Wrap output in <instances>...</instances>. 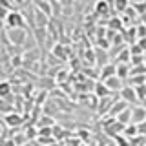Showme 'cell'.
<instances>
[{"instance_id": "6da1fadb", "label": "cell", "mask_w": 146, "mask_h": 146, "mask_svg": "<svg viewBox=\"0 0 146 146\" xmlns=\"http://www.w3.org/2000/svg\"><path fill=\"white\" fill-rule=\"evenodd\" d=\"M6 27L7 29H24L26 27V18L20 11H11L6 18Z\"/></svg>"}, {"instance_id": "7a4b0ae2", "label": "cell", "mask_w": 146, "mask_h": 146, "mask_svg": "<svg viewBox=\"0 0 146 146\" xmlns=\"http://www.w3.org/2000/svg\"><path fill=\"white\" fill-rule=\"evenodd\" d=\"M6 36L9 40V44H15V46H22L27 38V33L26 29H7L6 31Z\"/></svg>"}, {"instance_id": "3957f363", "label": "cell", "mask_w": 146, "mask_h": 146, "mask_svg": "<svg viewBox=\"0 0 146 146\" xmlns=\"http://www.w3.org/2000/svg\"><path fill=\"white\" fill-rule=\"evenodd\" d=\"M119 95H121V100H124L128 104H137L139 102V97H137V91H135L133 86H124Z\"/></svg>"}, {"instance_id": "277c9868", "label": "cell", "mask_w": 146, "mask_h": 146, "mask_svg": "<svg viewBox=\"0 0 146 146\" xmlns=\"http://www.w3.org/2000/svg\"><path fill=\"white\" fill-rule=\"evenodd\" d=\"M143 122H146V108L133 106L131 108V124H143Z\"/></svg>"}, {"instance_id": "5b68a950", "label": "cell", "mask_w": 146, "mask_h": 146, "mask_svg": "<svg viewBox=\"0 0 146 146\" xmlns=\"http://www.w3.org/2000/svg\"><path fill=\"white\" fill-rule=\"evenodd\" d=\"M113 102H115V99L110 95V97H104V99H99V104H97V111L100 113V115H106V113H110V110H111Z\"/></svg>"}, {"instance_id": "8992f818", "label": "cell", "mask_w": 146, "mask_h": 146, "mask_svg": "<svg viewBox=\"0 0 146 146\" xmlns=\"http://www.w3.org/2000/svg\"><path fill=\"white\" fill-rule=\"evenodd\" d=\"M128 108H130V104H128V102H124V100H115V102H113V106H111V110H110V113H108V117L117 119L119 113H122Z\"/></svg>"}, {"instance_id": "52a82bcc", "label": "cell", "mask_w": 146, "mask_h": 146, "mask_svg": "<svg viewBox=\"0 0 146 146\" xmlns=\"http://www.w3.org/2000/svg\"><path fill=\"white\" fill-rule=\"evenodd\" d=\"M104 84H106V88L111 91V93H113V91H119V93H121V90L124 88V86H122V79H119L117 75L106 79V80H104Z\"/></svg>"}, {"instance_id": "ba28073f", "label": "cell", "mask_w": 146, "mask_h": 146, "mask_svg": "<svg viewBox=\"0 0 146 146\" xmlns=\"http://www.w3.org/2000/svg\"><path fill=\"white\" fill-rule=\"evenodd\" d=\"M117 75V64H106V66L100 68V80H106L110 77H115Z\"/></svg>"}, {"instance_id": "9c48e42d", "label": "cell", "mask_w": 146, "mask_h": 146, "mask_svg": "<svg viewBox=\"0 0 146 146\" xmlns=\"http://www.w3.org/2000/svg\"><path fill=\"white\" fill-rule=\"evenodd\" d=\"M93 91H95V97H97V99H104V97H110V95H111V91H110V90L106 88V84H104L102 80L95 82V88H93Z\"/></svg>"}, {"instance_id": "30bf717a", "label": "cell", "mask_w": 146, "mask_h": 146, "mask_svg": "<svg viewBox=\"0 0 146 146\" xmlns=\"http://www.w3.org/2000/svg\"><path fill=\"white\" fill-rule=\"evenodd\" d=\"M22 122H24V117L20 115V113H7L6 115V124L7 126H20Z\"/></svg>"}, {"instance_id": "8fae6325", "label": "cell", "mask_w": 146, "mask_h": 146, "mask_svg": "<svg viewBox=\"0 0 146 146\" xmlns=\"http://www.w3.org/2000/svg\"><path fill=\"white\" fill-rule=\"evenodd\" d=\"M48 26V15L40 9H35V27H46Z\"/></svg>"}, {"instance_id": "7c38bea8", "label": "cell", "mask_w": 146, "mask_h": 146, "mask_svg": "<svg viewBox=\"0 0 146 146\" xmlns=\"http://www.w3.org/2000/svg\"><path fill=\"white\" fill-rule=\"evenodd\" d=\"M130 73H131V68L130 64H117V77L119 79H130Z\"/></svg>"}, {"instance_id": "4fadbf2b", "label": "cell", "mask_w": 146, "mask_h": 146, "mask_svg": "<svg viewBox=\"0 0 146 146\" xmlns=\"http://www.w3.org/2000/svg\"><path fill=\"white\" fill-rule=\"evenodd\" d=\"M35 6L36 9H40L42 13H46V15H53V9H51V4H49V0H35Z\"/></svg>"}, {"instance_id": "5bb4252c", "label": "cell", "mask_w": 146, "mask_h": 146, "mask_svg": "<svg viewBox=\"0 0 146 146\" xmlns=\"http://www.w3.org/2000/svg\"><path fill=\"white\" fill-rule=\"evenodd\" d=\"M130 58H131L130 48H122L121 53L117 55V64H130Z\"/></svg>"}, {"instance_id": "9a60e30c", "label": "cell", "mask_w": 146, "mask_h": 146, "mask_svg": "<svg viewBox=\"0 0 146 146\" xmlns=\"http://www.w3.org/2000/svg\"><path fill=\"white\" fill-rule=\"evenodd\" d=\"M117 122H121V124H124V126L131 124V108H128L122 113H119V115H117Z\"/></svg>"}, {"instance_id": "2e32d148", "label": "cell", "mask_w": 146, "mask_h": 146, "mask_svg": "<svg viewBox=\"0 0 146 146\" xmlns=\"http://www.w3.org/2000/svg\"><path fill=\"white\" fill-rule=\"evenodd\" d=\"M128 82H130V86H133V88L144 86L146 84V75H131L130 79H128Z\"/></svg>"}, {"instance_id": "e0dca14e", "label": "cell", "mask_w": 146, "mask_h": 146, "mask_svg": "<svg viewBox=\"0 0 146 146\" xmlns=\"http://www.w3.org/2000/svg\"><path fill=\"white\" fill-rule=\"evenodd\" d=\"M95 9H97V15H108V13H110L108 0H99L97 6H95Z\"/></svg>"}, {"instance_id": "ac0fdd59", "label": "cell", "mask_w": 146, "mask_h": 146, "mask_svg": "<svg viewBox=\"0 0 146 146\" xmlns=\"http://www.w3.org/2000/svg\"><path fill=\"white\" fill-rule=\"evenodd\" d=\"M11 95V84L7 80H2L0 82V99H6Z\"/></svg>"}, {"instance_id": "d6986e66", "label": "cell", "mask_w": 146, "mask_h": 146, "mask_svg": "<svg viewBox=\"0 0 146 146\" xmlns=\"http://www.w3.org/2000/svg\"><path fill=\"white\" fill-rule=\"evenodd\" d=\"M53 55H55V57H58V60H66V58H68L66 49H64L60 44H57V46L53 48Z\"/></svg>"}, {"instance_id": "ffe728a7", "label": "cell", "mask_w": 146, "mask_h": 146, "mask_svg": "<svg viewBox=\"0 0 146 146\" xmlns=\"http://www.w3.org/2000/svg\"><path fill=\"white\" fill-rule=\"evenodd\" d=\"M35 36H36V44H44V40H46V27H35Z\"/></svg>"}, {"instance_id": "44dd1931", "label": "cell", "mask_w": 146, "mask_h": 146, "mask_svg": "<svg viewBox=\"0 0 146 146\" xmlns=\"http://www.w3.org/2000/svg\"><path fill=\"white\" fill-rule=\"evenodd\" d=\"M128 7H130V2H128V0H115V9L117 11L124 13Z\"/></svg>"}, {"instance_id": "7402d4cb", "label": "cell", "mask_w": 146, "mask_h": 146, "mask_svg": "<svg viewBox=\"0 0 146 146\" xmlns=\"http://www.w3.org/2000/svg\"><path fill=\"white\" fill-rule=\"evenodd\" d=\"M135 91H137V97H139V100H144L146 99V84L144 86H137Z\"/></svg>"}, {"instance_id": "603a6c76", "label": "cell", "mask_w": 146, "mask_h": 146, "mask_svg": "<svg viewBox=\"0 0 146 146\" xmlns=\"http://www.w3.org/2000/svg\"><path fill=\"white\" fill-rule=\"evenodd\" d=\"M135 133H137V124H128L124 128V135L131 137V135H135Z\"/></svg>"}, {"instance_id": "cb8c5ba5", "label": "cell", "mask_w": 146, "mask_h": 146, "mask_svg": "<svg viewBox=\"0 0 146 146\" xmlns=\"http://www.w3.org/2000/svg\"><path fill=\"white\" fill-rule=\"evenodd\" d=\"M9 13H11V9H7V7L0 6V20H4V22H6V18L9 17Z\"/></svg>"}, {"instance_id": "d4e9b609", "label": "cell", "mask_w": 146, "mask_h": 146, "mask_svg": "<svg viewBox=\"0 0 146 146\" xmlns=\"http://www.w3.org/2000/svg\"><path fill=\"white\" fill-rule=\"evenodd\" d=\"M44 124L48 126V128H49V126H53V119L49 117V115H44L42 119H40V126H44Z\"/></svg>"}, {"instance_id": "484cf974", "label": "cell", "mask_w": 146, "mask_h": 146, "mask_svg": "<svg viewBox=\"0 0 146 146\" xmlns=\"http://www.w3.org/2000/svg\"><path fill=\"white\" fill-rule=\"evenodd\" d=\"M0 111H7V113H13V111H11V104H6L4 100H0Z\"/></svg>"}, {"instance_id": "4316f807", "label": "cell", "mask_w": 146, "mask_h": 146, "mask_svg": "<svg viewBox=\"0 0 146 146\" xmlns=\"http://www.w3.org/2000/svg\"><path fill=\"white\" fill-rule=\"evenodd\" d=\"M130 51H131V53H133V55H135V53H137V55H139L141 51H143V48H141V46H131V48H130Z\"/></svg>"}, {"instance_id": "83f0119b", "label": "cell", "mask_w": 146, "mask_h": 146, "mask_svg": "<svg viewBox=\"0 0 146 146\" xmlns=\"http://www.w3.org/2000/svg\"><path fill=\"white\" fill-rule=\"evenodd\" d=\"M38 133L40 135H49V133H51V128H40Z\"/></svg>"}, {"instance_id": "f1b7e54d", "label": "cell", "mask_w": 146, "mask_h": 146, "mask_svg": "<svg viewBox=\"0 0 146 146\" xmlns=\"http://www.w3.org/2000/svg\"><path fill=\"white\" fill-rule=\"evenodd\" d=\"M143 22H146V13H144V17H143Z\"/></svg>"}, {"instance_id": "f546056e", "label": "cell", "mask_w": 146, "mask_h": 146, "mask_svg": "<svg viewBox=\"0 0 146 146\" xmlns=\"http://www.w3.org/2000/svg\"><path fill=\"white\" fill-rule=\"evenodd\" d=\"M82 2H86V0H82Z\"/></svg>"}]
</instances>
